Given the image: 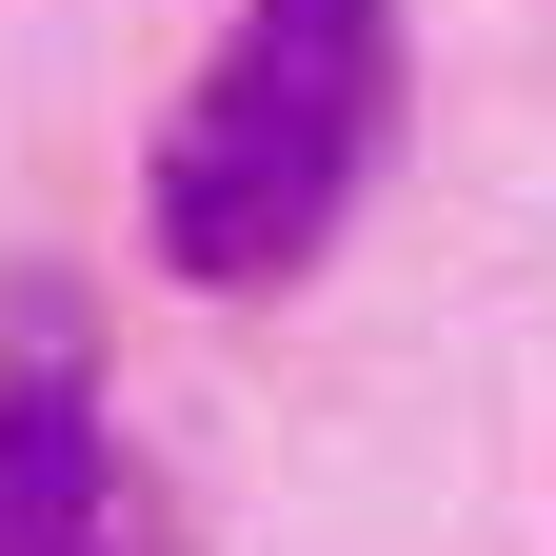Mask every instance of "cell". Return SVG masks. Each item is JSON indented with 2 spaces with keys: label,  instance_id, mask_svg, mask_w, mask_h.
I'll return each instance as SVG.
<instances>
[{
  "label": "cell",
  "instance_id": "1",
  "mask_svg": "<svg viewBox=\"0 0 556 556\" xmlns=\"http://www.w3.org/2000/svg\"><path fill=\"white\" fill-rule=\"evenodd\" d=\"M378 139H397V0H239L139 160V239L179 299H278L378 199Z\"/></svg>",
  "mask_w": 556,
  "mask_h": 556
},
{
  "label": "cell",
  "instance_id": "2",
  "mask_svg": "<svg viewBox=\"0 0 556 556\" xmlns=\"http://www.w3.org/2000/svg\"><path fill=\"white\" fill-rule=\"evenodd\" d=\"M0 556H179V517L139 497V457L100 417L60 278H21V338H0Z\"/></svg>",
  "mask_w": 556,
  "mask_h": 556
}]
</instances>
